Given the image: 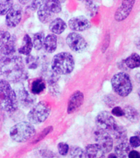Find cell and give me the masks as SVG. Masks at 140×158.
I'll list each match as a JSON object with an SVG mask.
<instances>
[{"mask_svg": "<svg viewBox=\"0 0 140 158\" xmlns=\"http://www.w3.org/2000/svg\"><path fill=\"white\" fill-rule=\"evenodd\" d=\"M31 1H32V0H18V2H19L20 4H22V5L28 4V3L31 2Z\"/></svg>", "mask_w": 140, "mask_h": 158, "instance_id": "42", "label": "cell"}, {"mask_svg": "<svg viewBox=\"0 0 140 158\" xmlns=\"http://www.w3.org/2000/svg\"><path fill=\"white\" fill-rule=\"evenodd\" d=\"M22 19V7L17 4H13L12 8L5 15V23L10 28H15Z\"/></svg>", "mask_w": 140, "mask_h": 158, "instance_id": "10", "label": "cell"}, {"mask_svg": "<svg viewBox=\"0 0 140 158\" xmlns=\"http://www.w3.org/2000/svg\"><path fill=\"white\" fill-rule=\"evenodd\" d=\"M16 52V36H12L8 41L0 49V56H9Z\"/></svg>", "mask_w": 140, "mask_h": 158, "instance_id": "17", "label": "cell"}, {"mask_svg": "<svg viewBox=\"0 0 140 158\" xmlns=\"http://www.w3.org/2000/svg\"><path fill=\"white\" fill-rule=\"evenodd\" d=\"M118 68L120 69H122V70H124V71H126V69H128V67L125 65V59L121 60V61L119 63Z\"/></svg>", "mask_w": 140, "mask_h": 158, "instance_id": "41", "label": "cell"}, {"mask_svg": "<svg viewBox=\"0 0 140 158\" xmlns=\"http://www.w3.org/2000/svg\"><path fill=\"white\" fill-rule=\"evenodd\" d=\"M52 130H53V127L52 126H49V127H47V128H45L44 129V130L42 131L41 133L40 134L39 137L37 138V139L36 141H35V143H37V142H39V141L42 140L43 138H45V137L46 135H48L50 132H52Z\"/></svg>", "mask_w": 140, "mask_h": 158, "instance_id": "35", "label": "cell"}, {"mask_svg": "<svg viewBox=\"0 0 140 158\" xmlns=\"http://www.w3.org/2000/svg\"><path fill=\"white\" fill-rule=\"evenodd\" d=\"M49 31L54 35H61L66 30L67 24L60 17H56L49 22Z\"/></svg>", "mask_w": 140, "mask_h": 158, "instance_id": "16", "label": "cell"}, {"mask_svg": "<svg viewBox=\"0 0 140 158\" xmlns=\"http://www.w3.org/2000/svg\"><path fill=\"white\" fill-rule=\"evenodd\" d=\"M0 76L9 82H18L27 77L22 57L15 54L0 56Z\"/></svg>", "mask_w": 140, "mask_h": 158, "instance_id": "1", "label": "cell"}, {"mask_svg": "<svg viewBox=\"0 0 140 158\" xmlns=\"http://www.w3.org/2000/svg\"><path fill=\"white\" fill-rule=\"evenodd\" d=\"M125 63L128 69H134L140 68V56L138 54L134 53L125 59Z\"/></svg>", "mask_w": 140, "mask_h": 158, "instance_id": "26", "label": "cell"}, {"mask_svg": "<svg viewBox=\"0 0 140 158\" xmlns=\"http://www.w3.org/2000/svg\"><path fill=\"white\" fill-rule=\"evenodd\" d=\"M69 151V146L68 143H59L58 144V152L61 156H64L68 155Z\"/></svg>", "mask_w": 140, "mask_h": 158, "instance_id": "32", "label": "cell"}, {"mask_svg": "<svg viewBox=\"0 0 140 158\" xmlns=\"http://www.w3.org/2000/svg\"><path fill=\"white\" fill-rule=\"evenodd\" d=\"M32 49H33V44H32V40L29 35L26 34L23 37L22 46L18 49V53L24 55H28L31 54Z\"/></svg>", "mask_w": 140, "mask_h": 158, "instance_id": "22", "label": "cell"}, {"mask_svg": "<svg viewBox=\"0 0 140 158\" xmlns=\"http://www.w3.org/2000/svg\"><path fill=\"white\" fill-rule=\"evenodd\" d=\"M109 43H110V37H109V35H107V36L106 37V39L104 40V43L102 44V52L106 51V49H107V47L109 45Z\"/></svg>", "mask_w": 140, "mask_h": 158, "instance_id": "40", "label": "cell"}, {"mask_svg": "<svg viewBox=\"0 0 140 158\" xmlns=\"http://www.w3.org/2000/svg\"><path fill=\"white\" fill-rule=\"evenodd\" d=\"M40 153H41L42 156H43L44 158H53L54 156V154H53L50 151H48V150L41 151Z\"/></svg>", "mask_w": 140, "mask_h": 158, "instance_id": "38", "label": "cell"}, {"mask_svg": "<svg viewBox=\"0 0 140 158\" xmlns=\"http://www.w3.org/2000/svg\"><path fill=\"white\" fill-rule=\"evenodd\" d=\"M32 44L33 47L36 50H40L42 49L43 44H44V40H45V35L43 32H37L33 35L32 38Z\"/></svg>", "mask_w": 140, "mask_h": 158, "instance_id": "27", "label": "cell"}, {"mask_svg": "<svg viewBox=\"0 0 140 158\" xmlns=\"http://www.w3.org/2000/svg\"><path fill=\"white\" fill-rule=\"evenodd\" d=\"M135 135L138 136L140 138V131H138V132H135Z\"/></svg>", "mask_w": 140, "mask_h": 158, "instance_id": "46", "label": "cell"}, {"mask_svg": "<svg viewBox=\"0 0 140 158\" xmlns=\"http://www.w3.org/2000/svg\"><path fill=\"white\" fill-rule=\"evenodd\" d=\"M129 144L132 148H138L140 147V138L138 136H132L129 138Z\"/></svg>", "mask_w": 140, "mask_h": 158, "instance_id": "36", "label": "cell"}, {"mask_svg": "<svg viewBox=\"0 0 140 158\" xmlns=\"http://www.w3.org/2000/svg\"><path fill=\"white\" fill-rule=\"evenodd\" d=\"M116 121L114 117L107 111H101L96 115V124L97 128H101L110 133L116 125Z\"/></svg>", "mask_w": 140, "mask_h": 158, "instance_id": "9", "label": "cell"}, {"mask_svg": "<svg viewBox=\"0 0 140 158\" xmlns=\"http://www.w3.org/2000/svg\"><path fill=\"white\" fill-rule=\"evenodd\" d=\"M50 114V106L46 101H40L30 110L27 114L28 122L32 124L44 123Z\"/></svg>", "mask_w": 140, "mask_h": 158, "instance_id": "6", "label": "cell"}, {"mask_svg": "<svg viewBox=\"0 0 140 158\" xmlns=\"http://www.w3.org/2000/svg\"><path fill=\"white\" fill-rule=\"evenodd\" d=\"M135 0H123L121 6L116 10L115 14V19L117 22H122L125 20L130 14L131 11L133 9Z\"/></svg>", "mask_w": 140, "mask_h": 158, "instance_id": "12", "label": "cell"}, {"mask_svg": "<svg viewBox=\"0 0 140 158\" xmlns=\"http://www.w3.org/2000/svg\"><path fill=\"white\" fill-rule=\"evenodd\" d=\"M17 94L9 81L0 79V109L6 112H14L18 107Z\"/></svg>", "mask_w": 140, "mask_h": 158, "instance_id": "2", "label": "cell"}, {"mask_svg": "<svg viewBox=\"0 0 140 158\" xmlns=\"http://www.w3.org/2000/svg\"><path fill=\"white\" fill-rule=\"evenodd\" d=\"M11 38V34L7 31L0 30V49Z\"/></svg>", "mask_w": 140, "mask_h": 158, "instance_id": "31", "label": "cell"}, {"mask_svg": "<svg viewBox=\"0 0 140 158\" xmlns=\"http://www.w3.org/2000/svg\"><path fill=\"white\" fill-rule=\"evenodd\" d=\"M111 86L114 91L121 97H125L132 92L133 84L130 77L125 72H121L111 78Z\"/></svg>", "mask_w": 140, "mask_h": 158, "instance_id": "5", "label": "cell"}, {"mask_svg": "<svg viewBox=\"0 0 140 158\" xmlns=\"http://www.w3.org/2000/svg\"><path fill=\"white\" fill-rule=\"evenodd\" d=\"M135 78H136V80H137V81H138V83H140V73H138V74H136Z\"/></svg>", "mask_w": 140, "mask_h": 158, "instance_id": "44", "label": "cell"}, {"mask_svg": "<svg viewBox=\"0 0 140 158\" xmlns=\"http://www.w3.org/2000/svg\"><path fill=\"white\" fill-rule=\"evenodd\" d=\"M16 94H17L18 104H21L23 107L28 108V107L34 106V102L36 99L25 88L19 89L17 91V93Z\"/></svg>", "mask_w": 140, "mask_h": 158, "instance_id": "14", "label": "cell"}, {"mask_svg": "<svg viewBox=\"0 0 140 158\" xmlns=\"http://www.w3.org/2000/svg\"><path fill=\"white\" fill-rule=\"evenodd\" d=\"M45 87H46V84L44 79L36 78L32 81L31 91L33 95H40L45 90Z\"/></svg>", "mask_w": 140, "mask_h": 158, "instance_id": "25", "label": "cell"}, {"mask_svg": "<svg viewBox=\"0 0 140 158\" xmlns=\"http://www.w3.org/2000/svg\"><path fill=\"white\" fill-rule=\"evenodd\" d=\"M26 64H27L28 69H36L39 67V59L36 57L28 54L26 58Z\"/></svg>", "mask_w": 140, "mask_h": 158, "instance_id": "30", "label": "cell"}, {"mask_svg": "<svg viewBox=\"0 0 140 158\" xmlns=\"http://www.w3.org/2000/svg\"><path fill=\"white\" fill-rule=\"evenodd\" d=\"M124 110V116L129 121L132 123H136L139 120V113L134 107L131 106H125Z\"/></svg>", "mask_w": 140, "mask_h": 158, "instance_id": "24", "label": "cell"}, {"mask_svg": "<svg viewBox=\"0 0 140 158\" xmlns=\"http://www.w3.org/2000/svg\"><path fill=\"white\" fill-rule=\"evenodd\" d=\"M68 26L74 31H84L91 27V24L86 17L78 16L69 19Z\"/></svg>", "mask_w": 140, "mask_h": 158, "instance_id": "11", "label": "cell"}, {"mask_svg": "<svg viewBox=\"0 0 140 158\" xmlns=\"http://www.w3.org/2000/svg\"><path fill=\"white\" fill-rule=\"evenodd\" d=\"M138 97H139V100H140V89H139V91H138Z\"/></svg>", "mask_w": 140, "mask_h": 158, "instance_id": "47", "label": "cell"}, {"mask_svg": "<svg viewBox=\"0 0 140 158\" xmlns=\"http://www.w3.org/2000/svg\"><path fill=\"white\" fill-rule=\"evenodd\" d=\"M45 0H32L30 2V8L32 11H37L40 7L43 6Z\"/></svg>", "mask_w": 140, "mask_h": 158, "instance_id": "33", "label": "cell"}, {"mask_svg": "<svg viewBox=\"0 0 140 158\" xmlns=\"http://www.w3.org/2000/svg\"><path fill=\"white\" fill-rule=\"evenodd\" d=\"M13 6V1L0 0V16H5Z\"/></svg>", "mask_w": 140, "mask_h": 158, "instance_id": "29", "label": "cell"}, {"mask_svg": "<svg viewBox=\"0 0 140 158\" xmlns=\"http://www.w3.org/2000/svg\"><path fill=\"white\" fill-rule=\"evenodd\" d=\"M111 114L117 117H121V116H124V110L120 106H116L112 109Z\"/></svg>", "mask_w": 140, "mask_h": 158, "instance_id": "37", "label": "cell"}, {"mask_svg": "<svg viewBox=\"0 0 140 158\" xmlns=\"http://www.w3.org/2000/svg\"><path fill=\"white\" fill-rule=\"evenodd\" d=\"M109 133L111 134L112 138L118 141H125L127 138V130H126V128L124 126L120 125L118 123H116V125L114 127L113 129Z\"/></svg>", "mask_w": 140, "mask_h": 158, "instance_id": "21", "label": "cell"}, {"mask_svg": "<svg viewBox=\"0 0 140 158\" xmlns=\"http://www.w3.org/2000/svg\"><path fill=\"white\" fill-rule=\"evenodd\" d=\"M107 158H119L118 156L116 155V153H110L108 155V157Z\"/></svg>", "mask_w": 140, "mask_h": 158, "instance_id": "43", "label": "cell"}, {"mask_svg": "<svg viewBox=\"0 0 140 158\" xmlns=\"http://www.w3.org/2000/svg\"><path fill=\"white\" fill-rule=\"evenodd\" d=\"M43 6L53 14H59L62 11V2L60 0H45Z\"/></svg>", "mask_w": 140, "mask_h": 158, "instance_id": "20", "label": "cell"}, {"mask_svg": "<svg viewBox=\"0 0 140 158\" xmlns=\"http://www.w3.org/2000/svg\"><path fill=\"white\" fill-rule=\"evenodd\" d=\"M85 156L87 158H105V152L96 143L89 144L85 148Z\"/></svg>", "mask_w": 140, "mask_h": 158, "instance_id": "15", "label": "cell"}, {"mask_svg": "<svg viewBox=\"0 0 140 158\" xmlns=\"http://www.w3.org/2000/svg\"><path fill=\"white\" fill-rule=\"evenodd\" d=\"M66 43L69 49L75 53H81L87 47V43L83 36L76 31H73L66 37Z\"/></svg>", "mask_w": 140, "mask_h": 158, "instance_id": "7", "label": "cell"}, {"mask_svg": "<svg viewBox=\"0 0 140 158\" xmlns=\"http://www.w3.org/2000/svg\"><path fill=\"white\" fill-rule=\"evenodd\" d=\"M94 139L96 144L102 148L105 153L111 152L113 148V138L107 131L97 128L94 133Z\"/></svg>", "mask_w": 140, "mask_h": 158, "instance_id": "8", "label": "cell"}, {"mask_svg": "<svg viewBox=\"0 0 140 158\" xmlns=\"http://www.w3.org/2000/svg\"><path fill=\"white\" fill-rule=\"evenodd\" d=\"M43 47L45 48V50L51 54L54 53L57 49V36L56 35L54 34H49L47 35L45 37L44 40V44Z\"/></svg>", "mask_w": 140, "mask_h": 158, "instance_id": "18", "label": "cell"}, {"mask_svg": "<svg viewBox=\"0 0 140 158\" xmlns=\"http://www.w3.org/2000/svg\"><path fill=\"white\" fill-rule=\"evenodd\" d=\"M78 1H80V2H83V1H87V0H78Z\"/></svg>", "mask_w": 140, "mask_h": 158, "instance_id": "48", "label": "cell"}, {"mask_svg": "<svg viewBox=\"0 0 140 158\" xmlns=\"http://www.w3.org/2000/svg\"><path fill=\"white\" fill-rule=\"evenodd\" d=\"M129 158H140V153L138 151L131 150L128 154Z\"/></svg>", "mask_w": 140, "mask_h": 158, "instance_id": "39", "label": "cell"}, {"mask_svg": "<svg viewBox=\"0 0 140 158\" xmlns=\"http://www.w3.org/2000/svg\"><path fill=\"white\" fill-rule=\"evenodd\" d=\"M68 154H69V158H85V152L83 149L77 146L69 148Z\"/></svg>", "mask_w": 140, "mask_h": 158, "instance_id": "28", "label": "cell"}, {"mask_svg": "<svg viewBox=\"0 0 140 158\" xmlns=\"http://www.w3.org/2000/svg\"><path fill=\"white\" fill-rule=\"evenodd\" d=\"M135 44H136V45H137V48L140 49V40H138V41L136 42Z\"/></svg>", "mask_w": 140, "mask_h": 158, "instance_id": "45", "label": "cell"}, {"mask_svg": "<svg viewBox=\"0 0 140 158\" xmlns=\"http://www.w3.org/2000/svg\"><path fill=\"white\" fill-rule=\"evenodd\" d=\"M131 151L130 144L125 141H121L115 148V153L118 156L119 158H126L128 156L129 152Z\"/></svg>", "mask_w": 140, "mask_h": 158, "instance_id": "19", "label": "cell"}, {"mask_svg": "<svg viewBox=\"0 0 140 158\" xmlns=\"http://www.w3.org/2000/svg\"><path fill=\"white\" fill-rule=\"evenodd\" d=\"M85 2H86V6L87 9L91 12V13H92V15L95 14L97 12V6L95 4V2L91 0H87Z\"/></svg>", "mask_w": 140, "mask_h": 158, "instance_id": "34", "label": "cell"}, {"mask_svg": "<svg viewBox=\"0 0 140 158\" xmlns=\"http://www.w3.org/2000/svg\"><path fill=\"white\" fill-rule=\"evenodd\" d=\"M9 1H13V0H9Z\"/></svg>", "mask_w": 140, "mask_h": 158, "instance_id": "49", "label": "cell"}, {"mask_svg": "<svg viewBox=\"0 0 140 158\" xmlns=\"http://www.w3.org/2000/svg\"><path fill=\"white\" fill-rule=\"evenodd\" d=\"M84 95L80 91H74L72 94L68 101L67 112L68 114H74L78 110L83 104Z\"/></svg>", "mask_w": 140, "mask_h": 158, "instance_id": "13", "label": "cell"}, {"mask_svg": "<svg viewBox=\"0 0 140 158\" xmlns=\"http://www.w3.org/2000/svg\"><path fill=\"white\" fill-rule=\"evenodd\" d=\"M10 137L17 143H26L36 134V128L32 123L22 121L10 128Z\"/></svg>", "mask_w": 140, "mask_h": 158, "instance_id": "4", "label": "cell"}, {"mask_svg": "<svg viewBox=\"0 0 140 158\" xmlns=\"http://www.w3.org/2000/svg\"><path fill=\"white\" fill-rule=\"evenodd\" d=\"M54 14L48 11L44 6H41L37 10V17L40 22L43 24H47L51 22L52 20L54 19Z\"/></svg>", "mask_w": 140, "mask_h": 158, "instance_id": "23", "label": "cell"}, {"mask_svg": "<svg viewBox=\"0 0 140 158\" xmlns=\"http://www.w3.org/2000/svg\"><path fill=\"white\" fill-rule=\"evenodd\" d=\"M75 60L74 56L68 52L55 54L51 61V69L58 75H68L74 71Z\"/></svg>", "mask_w": 140, "mask_h": 158, "instance_id": "3", "label": "cell"}]
</instances>
